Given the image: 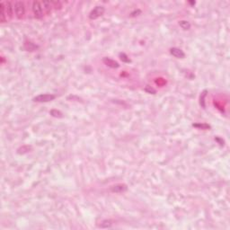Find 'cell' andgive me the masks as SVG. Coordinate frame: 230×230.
<instances>
[{
  "mask_svg": "<svg viewBox=\"0 0 230 230\" xmlns=\"http://www.w3.org/2000/svg\"><path fill=\"white\" fill-rule=\"evenodd\" d=\"M32 9L35 18L41 19L43 17V9H42V3L40 1H33L32 5Z\"/></svg>",
  "mask_w": 230,
  "mask_h": 230,
  "instance_id": "1",
  "label": "cell"
},
{
  "mask_svg": "<svg viewBox=\"0 0 230 230\" xmlns=\"http://www.w3.org/2000/svg\"><path fill=\"white\" fill-rule=\"evenodd\" d=\"M14 13L18 19H22L25 14V6L24 2L16 1L14 3Z\"/></svg>",
  "mask_w": 230,
  "mask_h": 230,
  "instance_id": "2",
  "label": "cell"
},
{
  "mask_svg": "<svg viewBox=\"0 0 230 230\" xmlns=\"http://www.w3.org/2000/svg\"><path fill=\"white\" fill-rule=\"evenodd\" d=\"M105 9L102 6H98V7H95L93 10L91 11L90 14H89V18L91 20H95L97 18H99L100 16H102L104 13Z\"/></svg>",
  "mask_w": 230,
  "mask_h": 230,
  "instance_id": "3",
  "label": "cell"
},
{
  "mask_svg": "<svg viewBox=\"0 0 230 230\" xmlns=\"http://www.w3.org/2000/svg\"><path fill=\"white\" fill-rule=\"evenodd\" d=\"M55 98H56V96L54 95L43 94V95H37L36 97H34L33 101L37 102V103H48V102L53 101Z\"/></svg>",
  "mask_w": 230,
  "mask_h": 230,
  "instance_id": "4",
  "label": "cell"
},
{
  "mask_svg": "<svg viewBox=\"0 0 230 230\" xmlns=\"http://www.w3.org/2000/svg\"><path fill=\"white\" fill-rule=\"evenodd\" d=\"M128 190V187L126 184H116L111 187V191L115 193H122Z\"/></svg>",
  "mask_w": 230,
  "mask_h": 230,
  "instance_id": "5",
  "label": "cell"
},
{
  "mask_svg": "<svg viewBox=\"0 0 230 230\" xmlns=\"http://www.w3.org/2000/svg\"><path fill=\"white\" fill-rule=\"evenodd\" d=\"M103 62L106 66H108V67H110L111 68H118L120 67V65H119V63L117 61H115V60H113V59H111L110 58H103Z\"/></svg>",
  "mask_w": 230,
  "mask_h": 230,
  "instance_id": "6",
  "label": "cell"
},
{
  "mask_svg": "<svg viewBox=\"0 0 230 230\" xmlns=\"http://www.w3.org/2000/svg\"><path fill=\"white\" fill-rule=\"evenodd\" d=\"M170 53L174 57H175L177 59H183L185 57L184 52H183L181 49H178V48H172V49H170Z\"/></svg>",
  "mask_w": 230,
  "mask_h": 230,
  "instance_id": "7",
  "label": "cell"
},
{
  "mask_svg": "<svg viewBox=\"0 0 230 230\" xmlns=\"http://www.w3.org/2000/svg\"><path fill=\"white\" fill-rule=\"evenodd\" d=\"M4 6H5V11L7 14V20L11 19L13 17V6L12 3L7 1V2H4Z\"/></svg>",
  "mask_w": 230,
  "mask_h": 230,
  "instance_id": "8",
  "label": "cell"
},
{
  "mask_svg": "<svg viewBox=\"0 0 230 230\" xmlns=\"http://www.w3.org/2000/svg\"><path fill=\"white\" fill-rule=\"evenodd\" d=\"M0 22H7V14H6V11H5L4 2L0 3Z\"/></svg>",
  "mask_w": 230,
  "mask_h": 230,
  "instance_id": "9",
  "label": "cell"
},
{
  "mask_svg": "<svg viewBox=\"0 0 230 230\" xmlns=\"http://www.w3.org/2000/svg\"><path fill=\"white\" fill-rule=\"evenodd\" d=\"M179 25L181 26L182 29L183 30H189L191 28V24L188 22V21H185V20H182V21H180L179 22Z\"/></svg>",
  "mask_w": 230,
  "mask_h": 230,
  "instance_id": "10",
  "label": "cell"
},
{
  "mask_svg": "<svg viewBox=\"0 0 230 230\" xmlns=\"http://www.w3.org/2000/svg\"><path fill=\"white\" fill-rule=\"evenodd\" d=\"M25 50L26 51H33L34 50H36L37 49V46L35 45V44H33V42H25Z\"/></svg>",
  "mask_w": 230,
  "mask_h": 230,
  "instance_id": "11",
  "label": "cell"
},
{
  "mask_svg": "<svg viewBox=\"0 0 230 230\" xmlns=\"http://www.w3.org/2000/svg\"><path fill=\"white\" fill-rule=\"evenodd\" d=\"M51 114L52 115V116H54V117H59V118L62 117V113L60 111H57V110H52L51 111Z\"/></svg>",
  "mask_w": 230,
  "mask_h": 230,
  "instance_id": "12",
  "label": "cell"
},
{
  "mask_svg": "<svg viewBox=\"0 0 230 230\" xmlns=\"http://www.w3.org/2000/svg\"><path fill=\"white\" fill-rule=\"evenodd\" d=\"M120 57H121V59H122L123 62H127V63L130 62L129 58H128V56H127L125 53H121V54H120Z\"/></svg>",
  "mask_w": 230,
  "mask_h": 230,
  "instance_id": "13",
  "label": "cell"
},
{
  "mask_svg": "<svg viewBox=\"0 0 230 230\" xmlns=\"http://www.w3.org/2000/svg\"><path fill=\"white\" fill-rule=\"evenodd\" d=\"M51 5H52V7H55L56 9H58V8L59 9V8L62 7L60 2H57V1H55V2H51Z\"/></svg>",
  "mask_w": 230,
  "mask_h": 230,
  "instance_id": "14",
  "label": "cell"
},
{
  "mask_svg": "<svg viewBox=\"0 0 230 230\" xmlns=\"http://www.w3.org/2000/svg\"><path fill=\"white\" fill-rule=\"evenodd\" d=\"M206 96V91H204L203 93H202V95H201V96H200V104L203 106V107H205V104H204V97Z\"/></svg>",
  "mask_w": 230,
  "mask_h": 230,
  "instance_id": "15",
  "label": "cell"
},
{
  "mask_svg": "<svg viewBox=\"0 0 230 230\" xmlns=\"http://www.w3.org/2000/svg\"><path fill=\"white\" fill-rule=\"evenodd\" d=\"M103 224H105V225H103V226H101V227H110L111 226V221H103Z\"/></svg>",
  "mask_w": 230,
  "mask_h": 230,
  "instance_id": "16",
  "label": "cell"
},
{
  "mask_svg": "<svg viewBox=\"0 0 230 230\" xmlns=\"http://www.w3.org/2000/svg\"><path fill=\"white\" fill-rule=\"evenodd\" d=\"M193 126H194V127H200V128H203V129H208V128H210V126L206 125V124H202V125H200V124H194Z\"/></svg>",
  "mask_w": 230,
  "mask_h": 230,
  "instance_id": "17",
  "label": "cell"
}]
</instances>
